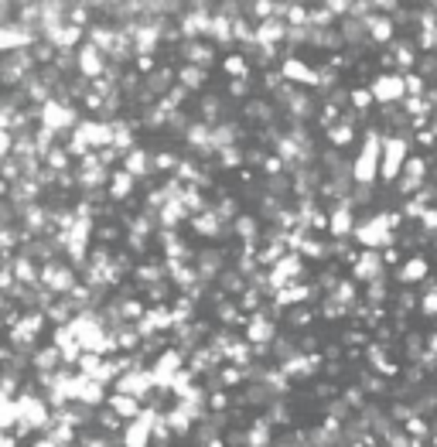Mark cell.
<instances>
[{
  "instance_id": "obj_27",
  "label": "cell",
  "mask_w": 437,
  "mask_h": 447,
  "mask_svg": "<svg viewBox=\"0 0 437 447\" xmlns=\"http://www.w3.org/2000/svg\"><path fill=\"white\" fill-rule=\"evenodd\" d=\"M198 120H205V123H222L226 120V99L222 96H215V92H209V96H202V102H198Z\"/></svg>"
},
{
  "instance_id": "obj_44",
  "label": "cell",
  "mask_w": 437,
  "mask_h": 447,
  "mask_svg": "<svg viewBox=\"0 0 437 447\" xmlns=\"http://www.w3.org/2000/svg\"><path fill=\"white\" fill-rule=\"evenodd\" d=\"M372 106H376V96H372V89H369V86H355V89H352L349 109H355V113H362V116H365Z\"/></svg>"
},
{
  "instance_id": "obj_5",
  "label": "cell",
  "mask_w": 437,
  "mask_h": 447,
  "mask_svg": "<svg viewBox=\"0 0 437 447\" xmlns=\"http://www.w3.org/2000/svg\"><path fill=\"white\" fill-rule=\"evenodd\" d=\"M41 287L52 290L55 297H69L79 287V270L69 260H52V263L41 267Z\"/></svg>"
},
{
  "instance_id": "obj_60",
  "label": "cell",
  "mask_w": 437,
  "mask_h": 447,
  "mask_svg": "<svg viewBox=\"0 0 437 447\" xmlns=\"http://www.w3.org/2000/svg\"><path fill=\"white\" fill-rule=\"evenodd\" d=\"M0 447H21V444H17L14 434H3V437H0Z\"/></svg>"
},
{
  "instance_id": "obj_59",
  "label": "cell",
  "mask_w": 437,
  "mask_h": 447,
  "mask_svg": "<svg viewBox=\"0 0 437 447\" xmlns=\"http://www.w3.org/2000/svg\"><path fill=\"white\" fill-rule=\"evenodd\" d=\"M24 447H58V444H55V441H52L48 434H38V437H34L31 444H24Z\"/></svg>"
},
{
  "instance_id": "obj_3",
  "label": "cell",
  "mask_w": 437,
  "mask_h": 447,
  "mask_svg": "<svg viewBox=\"0 0 437 447\" xmlns=\"http://www.w3.org/2000/svg\"><path fill=\"white\" fill-rule=\"evenodd\" d=\"M410 147H414V137H400V133H386L383 137V168H379V181L383 184H396L403 178V168L414 157Z\"/></svg>"
},
{
  "instance_id": "obj_37",
  "label": "cell",
  "mask_w": 437,
  "mask_h": 447,
  "mask_svg": "<svg viewBox=\"0 0 437 447\" xmlns=\"http://www.w3.org/2000/svg\"><path fill=\"white\" fill-rule=\"evenodd\" d=\"M287 113H290V120H301V123H304V120L315 113V99L308 96V89H297V92H294V99L287 102Z\"/></svg>"
},
{
  "instance_id": "obj_2",
  "label": "cell",
  "mask_w": 437,
  "mask_h": 447,
  "mask_svg": "<svg viewBox=\"0 0 437 447\" xmlns=\"http://www.w3.org/2000/svg\"><path fill=\"white\" fill-rule=\"evenodd\" d=\"M355 243L362 250H376V253H386L393 246H400V236L390 229L386 222V212H365L359 219V229H355Z\"/></svg>"
},
{
  "instance_id": "obj_53",
  "label": "cell",
  "mask_w": 437,
  "mask_h": 447,
  "mask_svg": "<svg viewBox=\"0 0 437 447\" xmlns=\"http://www.w3.org/2000/svg\"><path fill=\"white\" fill-rule=\"evenodd\" d=\"M403 83H407V96H417V99H420V96H427V89H431V86H427V79H424L420 72H407V76H403Z\"/></svg>"
},
{
  "instance_id": "obj_42",
  "label": "cell",
  "mask_w": 437,
  "mask_h": 447,
  "mask_svg": "<svg viewBox=\"0 0 437 447\" xmlns=\"http://www.w3.org/2000/svg\"><path fill=\"white\" fill-rule=\"evenodd\" d=\"M386 301H390L386 276H383V280H376V283H369V287H365V294H362V304H369V307H386Z\"/></svg>"
},
{
  "instance_id": "obj_7",
  "label": "cell",
  "mask_w": 437,
  "mask_h": 447,
  "mask_svg": "<svg viewBox=\"0 0 437 447\" xmlns=\"http://www.w3.org/2000/svg\"><path fill=\"white\" fill-rule=\"evenodd\" d=\"M113 393H123V396H137L140 403L154 393V372L147 369V365H140V369H130V372H123L116 382H113Z\"/></svg>"
},
{
  "instance_id": "obj_11",
  "label": "cell",
  "mask_w": 437,
  "mask_h": 447,
  "mask_svg": "<svg viewBox=\"0 0 437 447\" xmlns=\"http://www.w3.org/2000/svg\"><path fill=\"white\" fill-rule=\"evenodd\" d=\"M277 335H280V328H277V321H273L266 311L250 314V321H246V328H243V338H246L250 345H273Z\"/></svg>"
},
{
  "instance_id": "obj_26",
  "label": "cell",
  "mask_w": 437,
  "mask_h": 447,
  "mask_svg": "<svg viewBox=\"0 0 437 447\" xmlns=\"http://www.w3.org/2000/svg\"><path fill=\"white\" fill-rule=\"evenodd\" d=\"M393 34H396V21L393 17H386V14H372L369 17V38H372V45H390Z\"/></svg>"
},
{
  "instance_id": "obj_23",
  "label": "cell",
  "mask_w": 437,
  "mask_h": 447,
  "mask_svg": "<svg viewBox=\"0 0 437 447\" xmlns=\"http://www.w3.org/2000/svg\"><path fill=\"white\" fill-rule=\"evenodd\" d=\"M390 52H393V58H396V72H400V76L417 72L420 58H417V45H414V41H396Z\"/></svg>"
},
{
  "instance_id": "obj_62",
  "label": "cell",
  "mask_w": 437,
  "mask_h": 447,
  "mask_svg": "<svg viewBox=\"0 0 437 447\" xmlns=\"http://www.w3.org/2000/svg\"><path fill=\"white\" fill-rule=\"evenodd\" d=\"M431 427H434V437H437V417H434V420H431Z\"/></svg>"
},
{
  "instance_id": "obj_45",
  "label": "cell",
  "mask_w": 437,
  "mask_h": 447,
  "mask_svg": "<svg viewBox=\"0 0 437 447\" xmlns=\"http://www.w3.org/2000/svg\"><path fill=\"white\" fill-rule=\"evenodd\" d=\"M178 168H181V157H178L175 151H158V154H154V171H158V175L175 178Z\"/></svg>"
},
{
  "instance_id": "obj_15",
  "label": "cell",
  "mask_w": 437,
  "mask_h": 447,
  "mask_svg": "<svg viewBox=\"0 0 437 447\" xmlns=\"http://www.w3.org/2000/svg\"><path fill=\"white\" fill-rule=\"evenodd\" d=\"M195 270H198L202 283H212V280H219V276L226 273V253H222V250H215V246H205V250H198V253H195Z\"/></svg>"
},
{
  "instance_id": "obj_46",
  "label": "cell",
  "mask_w": 437,
  "mask_h": 447,
  "mask_svg": "<svg viewBox=\"0 0 437 447\" xmlns=\"http://www.w3.org/2000/svg\"><path fill=\"white\" fill-rule=\"evenodd\" d=\"M297 253H301L304 260H328V246H325L318 236H311V232L304 236V243H301V250H297Z\"/></svg>"
},
{
  "instance_id": "obj_1",
  "label": "cell",
  "mask_w": 437,
  "mask_h": 447,
  "mask_svg": "<svg viewBox=\"0 0 437 447\" xmlns=\"http://www.w3.org/2000/svg\"><path fill=\"white\" fill-rule=\"evenodd\" d=\"M383 137H386V130H379V127H369V130L362 133V151H359L355 161H352V181L362 184V188H372V184L379 181V168H383Z\"/></svg>"
},
{
  "instance_id": "obj_35",
  "label": "cell",
  "mask_w": 437,
  "mask_h": 447,
  "mask_svg": "<svg viewBox=\"0 0 437 447\" xmlns=\"http://www.w3.org/2000/svg\"><path fill=\"white\" fill-rule=\"evenodd\" d=\"M226 365H239V369H250L253 365V345L246 338H236L229 349H226Z\"/></svg>"
},
{
  "instance_id": "obj_40",
  "label": "cell",
  "mask_w": 437,
  "mask_h": 447,
  "mask_svg": "<svg viewBox=\"0 0 437 447\" xmlns=\"http://www.w3.org/2000/svg\"><path fill=\"white\" fill-rule=\"evenodd\" d=\"M315 314H318L315 307H290V311H284V321H280V325H290L294 331H304V328L315 321Z\"/></svg>"
},
{
  "instance_id": "obj_29",
  "label": "cell",
  "mask_w": 437,
  "mask_h": 447,
  "mask_svg": "<svg viewBox=\"0 0 437 447\" xmlns=\"http://www.w3.org/2000/svg\"><path fill=\"white\" fill-rule=\"evenodd\" d=\"M65 362H62V352L55 345H41L34 358H31V372H58Z\"/></svg>"
},
{
  "instance_id": "obj_58",
  "label": "cell",
  "mask_w": 437,
  "mask_h": 447,
  "mask_svg": "<svg viewBox=\"0 0 437 447\" xmlns=\"http://www.w3.org/2000/svg\"><path fill=\"white\" fill-rule=\"evenodd\" d=\"M229 92H233L236 99H243V96L250 92V79H236V83H229Z\"/></svg>"
},
{
  "instance_id": "obj_55",
  "label": "cell",
  "mask_w": 437,
  "mask_h": 447,
  "mask_svg": "<svg viewBox=\"0 0 437 447\" xmlns=\"http://www.w3.org/2000/svg\"><path fill=\"white\" fill-rule=\"evenodd\" d=\"M420 229H424L427 236H437V205H431V208L424 212V219H420Z\"/></svg>"
},
{
  "instance_id": "obj_19",
  "label": "cell",
  "mask_w": 437,
  "mask_h": 447,
  "mask_svg": "<svg viewBox=\"0 0 437 447\" xmlns=\"http://www.w3.org/2000/svg\"><path fill=\"white\" fill-rule=\"evenodd\" d=\"M396 280L403 283V287H414V283H424V280H431V263L424 260V257H407V263L396 270Z\"/></svg>"
},
{
  "instance_id": "obj_4",
  "label": "cell",
  "mask_w": 437,
  "mask_h": 447,
  "mask_svg": "<svg viewBox=\"0 0 437 447\" xmlns=\"http://www.w3.org/2000/svg\"><path fill=\"white\" fill-rule=\"evenodd\" d=\"M38 123L48 127V130H55L58 137H65V133H72L83 120H79V109H76L72 102H65V99H48L45 106H38Z\"/></svg>"
},
{
  "instance_id": "obj_36",
  "label": "cell",
  "mask_w": 437,
  "mask_h": 447,
  "mask_svg": "<svg viewBox=\"0 0 437 447\" xmlns=\"http://www.w3.org/2000/svg\"><path fill=\"white\" fill-rule=\"evenodd\" d=\"M355 137H359V133H355V127H352V123H345V120H339L332 130H325V140H328V147H335V151L349 147Z\"/></svg>"
},
{
  "instance_id": "obj_41",
  "label": "cell",
  "mask_w": 437,
  "mask_h": 447,
  "mask_svg": "<svg viewBox=\"0 0 437 447\" xmlns=\"http://www.w3.org/2000/svg\"><path fill=\"white\" fill-rule=\"evenodd\" d=\"M219 168L222 171H243V164H246V147H226V151H219Z\"/></svg>"
},
{
  "instance_id": "obj_43",
  "label": "cell",
  "mask_w": 437,
  "mask_h": 447,
  "mask_svg": "<svg viewBox=\"0 0 437 447\" xmlns=\"http://www.w3.org/2000/svg\"><path fill=\"white\" fill-rule=\"evenodd\" d=\"M219 382H222V389L250 386V379H246V369H239V365H222V369H219Z\"/></svg>"
},
{
  "instance_id": "obj_64",
  "label": "cell",
  "mask_w": 437,
  "mask_h": 447,
  "mask_svg": "<svg viewBox=\"0 0 437 447\" xmlns=\"http://www.w3.org/2000/svg\"><path fill=\"white\" fill-rule=\"evenodd\" d=\"M355 447H362V444H355Z\"/></svg>"
},
{
  "instance_id": "obj_21",
  "label": "cell",
  "mask_w": 437,
  "mask_h": 447,
  "mask_svg": "<svg viewBox=\"0 0 437 447\" xmlns=\"http://www.w3.org/2000/svg\"><path fill=\"white\" fill-rule=\"evenodd\" d=\"M123 171H130L137 181H144L147 175H154V154L151 151H144V147H134L127 157H123V164H120Z\"/></svg>"
},
{
  "instance_id": "obj_54",
  "label": "cell",
  "mask_w": 437,
  "mask_h": 447,
  "mask_svg": "<svg viewBox=\"0 0 437 447\" xmlns=\"http://www.w3.org/2000/svg\"><path fill=\"white\" fill-rule=\"evenodd\" d=\"M417 72H420L427 83H431V79H437V52H434V55H424V58H420Z\"/></svg>"
},
{
  "instance_id": "obj_10",
  "label": "cell",
  "mask_w": 437,
  "mask_h": 447,
  "mask_svg": "<svg viewBox=\"0 0 437 447\" xmlns=\"http://www.w3.org/2000/svg\"><path fill=\"white\" fill-rule=\"evenodd\" d=\"M383 276H386V260H383V253L362 250L359 260L352 263V280H355L359 287H369V283H376V280H383Z\"/></svg>"
},
{
  "instance_id": "obj_38",
  "label": "cell",
  "mask_w": 437,
  "mask_h": 447,
  "mask_svg": "<svg viewBox=\"0 0 437 447\" xmlns=\"http://www.w3.org/2000/svg\"><path fill=\"white\" fill-rule=\"evenodd\" d=\"M17 424H21V403L0 396V427H3V434H10Z\"/></svg>"
},
{
  "instance_id": "obj_24",
  "label": "cell",
  "mask_w": 437,
  "mask_h": 447,
  "mask_svg": "<svg viewBox=\"0 0 437 447\" xmlns=\"http://www.w3.org/2000/svg\"><path fill=\"white\" fill-rule=\"evenodd\" d=\"M233 236H236L239 243H260V239H263L260 219H257V215H250V212H243V215L233 222Z\"/></svg>"
},
{
  "instance_id": "obj_20",
  "label": "cell",
  "mask_w": 437,
  "mask_h": 447,
  "mask_svg": "<svg viewBox=\"0 0 437 447\" xmlns=\"http://www.w3.org/2000/svg\"><path fill=\"white\" fill-rule=\"evenodd\" d=\"M120 420H127V424H134V420H140V413H144V406L147 403H140L137 396H123V393H109V403H106Z\"/></svg>"
},
{
  "instance_id": "obj_8",
  "label": "cell",
  "mask_w": 437,
  "mask_h": 447,
  "mask_svg": "<svg viewBox=\"0 0 437 447\" xmlns=\"http://www.w3.org/2000/svg\"><path fill=\"white\" fill-rule=\"evenodd\" d=\"M38 41H41V38H38V31H31V28H24V24H17V21L0 24V55L28 52V48H34Z\"/></svg>"
},
{
  "instance_id": "obj_22",
  "label": "cell",
  "mask_w": 437,
  "mask_h": 447,
  "mask_svg": "<svg viewBox=\"0 0 437 447\" xmlns=\"http://www.w3.org/2000/svg\"><path fill=\"white\" fill-rule=\"evenodd\" d=\"M273 270H277L287 283H304V276H308V260H304L301 253H287Z\"/></svg>"
},
{
  "instance_id": "obj_61",
  "label": "cell",
  "mask_w": 437,
  "mask_h": 447,
  "mask_svg": "<svg viewBox=\"0 0 437 447\" xmlns=\"http://www.w3.org/2000/svg\"><path fill=\"white\" fill-rule=\"evenodd\" d=\"M431 178H434V184H437V164H434V168H431Z\"/></svg>"
},
{
  "instance_id": "obj_56",
  "label": "cell",
  "mask_w": 437,
  "mask_h": 447,
  "mask_svg": "<svg viewBox=\"0 0 437 447\" xmlns=\"http://www.w3.org/2000/svg\"><path fill=\"white\" fill-rule=\"evenodd\" d=\"M270 154H263L260 147H246V164H257V168H263V161H266Z\"/></svg>"
},
{
  "instance_id": "obj_48",
  "label": "cell",
  "mask_w": 437,
  "mask_h": 447,
  "mask_svg": "<svg viewBox=\"0 0 437 447\" xmlns=\"http://www.w3.org/2000/svg\"><path fill=\"white\" fill-rule=\"evenodd\" d=\"M403 430H407L414 441H431V437H434V427H431L427 417H410V420L403 424Z\"/></svg>"
},
{
  "instance_id": "obj_52",
  "label": "cell",
  "mask_w": 437,
  "mask_h": 447,
  "mask_svg": "<svg viewBox=\"0 0 437 447\" xmlns=\"http://www.w3.org/2000/svg\"><path fill=\"white\" fill-rule=\"evenodd\" d=\"M103 365H106V358H103V356H96V352H86V356L79 358V365H76V369H79L83 375H89V379H96V372H99Z\"/></svg>"
},
{
  "instance_id": "obj_28",
  "label": "cell",
  "mask_w": 437,
  "mask_h": 447,
  "mask_svg": "<svg viewBox=\"0 0 437 447\" xmlns=\"http://www.w3.org/2000/svg\"><path fill=\"white\" fill-rule=\"evenodd\" d=\"M181 222H191V212L184 208V201H168L158 212V229H178Z\"/></svg>"
},
{
  "instance_id": "obj_47",
  "label": "cell",
  "mask_w": 437,
  "mask_h": 447,
  "mask_svg": "<svg viewBox=\"0 0 437 447\" xmlns=\"http://www.w3.org/2000/svg\"><path fill=\"white\" fill-rule=\"evenodd\" d=\"M359 386L365 389V396H386V393H390L386 379H379V372H372V369H365V372H362Z\"/></svg>"
},
{
  "instance_id": "obj_31",
  "label": "cell",
  "mask_w": 437,
  "mask_h": 447,
  "mask_svg": "<svg viewBox=\"0 0 437 447\" xmlns=\"http://www.w3.org/2000/svg\"><path fill=\"white\" fill-rule=\"evenodd\" d=\"M246 441H250V447H273L277 444V437H273V424H270L266 417H257V420L246 427Z\"/></svg>"
},
{
  "instance_id": "obj_14",
  "label": "cell",
  "mask_w": 437,
  "mask_h": 447,
  "mask_svg": "<svg viewBox=\"0 0 437 447\" xmlns=\"http://www.w3.org/2000/svg\"><path fill=\"white\" fill-rule=\"evenodd\" d=\"M355 208L349 205H328V236L332 239H355Z\"/></svg>"
},
{
  "instance_id": "obj_63",
  "label": "cell",
  "mask_w": 437,
  "mask_h": 447,
  "mask_svg": "<svg viewBox=\"0 0 437 447\" xmlns=\"http://www.w3.org/2000/svg\"><path fill=\"white\" fill-rule=\"evenodd\" d=\"M431 447H437V437H431Z\"/></svg>"
},
{
  "instance_id": "obj_32",
  "label": "cell",
  "mask_w": 437,
  "mask_h": 447,
  "mask_svg": "<svg viewBox=\"0 0 437 447\" xmlns=\"http://www.w3.org/2000/svg\"><path fill=\"white\" fill-rule=\"evenodd\" d=\"M222 72L229 76V83H236V79H250L253 65H250V58H246L243 52H229V55L222 58Z\"/></svg>"
},
{
  "instance_id": "obj_30",
  "label": "cell",
  "mask_w": 437,
  "mask_h": 447,
  "mask_svg": "<svg viewBox=\"0 0 437 447\" xmlns=\"http://www.w3.org/2000/svg\"><path fill=\"white\" fill-rule=\"evenodd\" d=\"M164 420H168V427H171V434H175V437H191V434H195V427H198V424H195V420H191V417L178 406V403L164 410Z\"/></svg>"
},
{
  "instance_id": "obj_16",
  "label": "cell",
  "mask_w": 437,
  "mask_h": 447,
  "mask_svg": "<svg viewBox=\"0 0 437 447\" xmlns=\"http://www.w3.org/2000/svg\"><path fill=\"white\" fill-rule=\"evenodd\" d=\"M178 52H181L184 65H198V69H209L219 58V48L212 41H181Z\"/></svg>"
},
{
  "instance_id": "obj_39",
  "label": "cell",
  "mask_w": 437,
  "mask_h": 447,
  "mask_svg": "<svg viewBox=\"0 0 437 447\" xmlns=\"http://www.w3.org/2000/svg\"><path fill=\"white\" fill-rule=\"evenodd\" d=\"M332 301H339L342 307H349V311H355V307H359V283H355L352 276H345V280H342V283L335 287Z\"/></svg>"
},
{
  "instance_id": "obj_51",
  "label": "cell",
  "mask_w": 437,
  "mask_h": 447,
  "mask_svg": "<svg viewBox=\"0 0 437 447\" xmlns=\"http://www.w3.org/2000/svg\"><path fill=\"white\" fill-rule=\"evenodd\" d=\"M318 314H321L325 321H342V318H345V314H352V311H349V307H342L339 301H332V297H325V301L318 304Z\"/></svg>"
},
{
  "instance_id": "obj_49",
  "label": "cell",
  "mask_w": 437,
  "mask_h": 447,
  "mask_svg": "<svg viewBox=\"0 0 437 447\" xmlns=\"http://www.w3.org/2000/svg\"><path fill=\"white\" fill-rule=\"evenodd\" d=\"M243 113H246L250 120H260V123H270V120H273V109H270V102H263V99L243 102Z\"/></svg>"
},
{
  "instance_id": "obj_50",
  "label": "cell",
  "mask_w": 437,
  "mask_h": 447,
  "mask_svg": "<svg viewBox=\"0 0 437 447\" xmlns=\"http://www.w3.org/2000/svg\"><path fill=\"white\" fill-rule=\"evenodd\" d=\"M427 208H431V205H427V201H420V198L414 195V198H407V201H403V208H400V212H403V219H407V222H417V226H420V219H424V212H427Z\"/></svg>"
},
{
  "instance_id": "obj_6",
  "label": "cell",
  "mask_w": 437,
  "mask_h": 447,
  "mask_svg": "<svg viewBox=\"0 0 437 447\" xmlns=\"http://www.w3.org/2000/svg\"><path fill=\"white\" fill-rule=\"evenodd\" d=\"M369 89L376 96V106H400L407 99V83L400 72H376L369 79Z\"/></svg>"
},
{
  "instance_id": "obj_12",
  "label": "cell",
  "mask_w": 437,
  "mask_h": 447,
  "mask_svg": "<svg viewBox=\"0 0 437 447\" xmlns=\"http://www.w3.org/2000/svg\"><path fill=\"white\" fill-rule=\"evenodd\" d=\"M76 69H79V76L89 79V83H96V79H103L106 76V69H109V58L96 48V45H83L79 52H76Z\"/></svg>"
},
{
  "instance_id": "obj_13",
  "label": "cell",
  "mask_w": 437,
  "mask_h": 447,
  "mask_svg": "<svg viewBox=\"0 0 437 447\" xmlns=\"http://www.w3.org/2000/svg\"><path fill=\"white\" fill-rule=\"evenodd\" d=\"M76 133L86 140L92 151H106V147H113V123H106V120L86 116V120L76 127Z\"/></svg>"
},
{
  "instance_id": "obj_18",
  "label": "cell",
  "mask_w": 437,
  "mask_h": 447,
  "mask_svg": "<svg viewBox=\"0 0 437 447\" xmlns=\"http://www.w3.org/2000/svg\"><path fill=\"white\" fill-rule=\"evenodd\" d=\"M137 184H140V181L134 178L130 171L116 168V171L109 175V188H106V191H109V201H113V205H123V201H130V198H134V191H137Z\"/></svg>"
},
{
  "instance_id": "obj_57",
  "label": "cell",
  "mask_w": 437,
  "mask_h": 447,
  "mask_svg": "<svg viewBox=\"0 0 437 447\" xmlns=\"http://www.w3.org/2000/svg\"><path fill=\"white\" fill-rule=\"evenodd\" d=\"M383 260H386V267H403V263H407V260L400 257V250H396V246H393V250H386V253H383Z\"/></svg>"
},
{
  "instance_id": "obj_17",
  "label": "cell",
  "mask_w": 437,
  "mask_h": 447,
  "mask_svg": "<svg viewBox=\"0 0 437 447\" xmlns=\"http://www.w3.org/2000/svg\"><path fill=\"white\" fill-rule=\"evenodd\" d=\"M287 31H290V24L284 17H270V21L257 24V45L260 48H284L287 45Z\"/></svg>"
},
{
  "instance_id": "obj_34",
  "label": "cell",
  "mask_w": 437,
  "mask_h": 447,
  "mask_svg": "<svg viewBox=\"0 0 437 447\" xmlns=\"http://www.w3.org/2000/svg\"><path fill=\"white\" fill-rule=\"evenodd\" d=\"M205 79H209V69H198V65H181L178 69V86H184L188 92L205 89Z\"/></svg>"
},
{
  "instance_id": "obj_33",
  "label": "cell",
  "mask_w": 437,
  "mask_h": 447,
  "mask_svg": "<svg viewBox=\"0 0 437 447\" xmlns=\"http://www.w3.org/2000/svg\"><path fill=\"white\" fill-rule=\"evenodd\" d=\"M209 41L212 45H236V38H233V17H226V14H215L212 17V28H209Z\"/></svg>"
},
{
  "instance_id": "obj_25",
  "label": "cell",
  "mask_w": 437,
  "mask_h": 447,
  "mask_svg": "<svg viewBox=\"0 0 437 447\" xmlns=\"http://www.w3.org/2000/svg\"><path fill=\"white\" fill-rule=\"evenodd\" d=\"M154 444V427L147 420H134L123 430V447H151Z\"/></svg>"
},
{
  "instance_id": "obj_9",
  "label": "cell",
  "mask_w": 437,
  "mask_h": 447,
  "mask_svg": "<svg viewBox=\"0 0 437 447\" xmlns=\"http://www.w3.org/2000/svg\"><path fill=\"white\" fill-rule=\"evenodd\" d=\"M280 72H284V83L297 89H318V65H308L301 55H287L280 62Z\"/></svg>"
}]
</instances>
